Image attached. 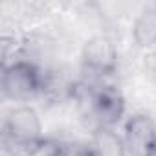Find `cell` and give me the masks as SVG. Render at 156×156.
Segmentation results:
<instances>
[{"instance_id":"8992f818","label":"cell","mask_w":156,"mask_h":156,"mask_svg":"<svg viewBox=\"0 0 156 156\" xmlns=\"http://www.w3.org/2000/svg\"><path fill=\"white\" fill-rule=\"evenodd\" d=\"M90 143L96 149L98 156H127V149H125L123 138L110 127H98V129H94Z\"/></svg>"},{"instance_id":"7a4b0ae2","label":"cell","mask_w":156,"mask_h":156,"mask_svg":"<svg viewBox=\"0 0 156 156\" xmlns=\"http://www.w3.org/2000/svg\"><path fill=\"white\" fill-rule=\"evenodd\" d=\"M2 94L6 99L15 103H28L44 90V70H41L30 59H17L2 66Z\"/></svg>"},{"instance_id":"52a82bcc","label":"cell","mask_w":156,"mask_h":156,"mask_svg":"<svg viewBox=\"0 0 156 156\" xmlns=\"http://www.w3.org/2000/svg\"><path fill=\"white\" fill-rule=\"evenodd\" d=\"M132 39L140 48L156 46V6L145 8L134 20Z\"/></svg>"},{"instance_id":"6da1fadb","label":"cell","mask_w":156,"mask_h":156,"mask_svg":"<svg viewBox=\"0 0 156 156\" xmlns=\"http://www.w3.org/2000/svg\"><path fill=\"white\" fill-rule=\"evenodd\" d=\"M4 147L11 156H30L44 140L42 121L31 105L13 107L4 118Z\"/></svg>"},{"instance_id":"5b68a950","label":"cell","mask_w":156,"mask_h":156,"mask_svg":"<svg viewBox=\"0 0 156 156\" xmlns=\"http://www.w3.org/2000/svg\"><path fill=\"white\" fill-rule=\"evenodd\" d=\"M123 141L127 156H149L156 149V125L147 114H134L125 121Z\"/></svg>"},{"instance_id":"ba28073f","label":"cell","mask_w":156,"mask_h":156,"mask_svg":"<svg viewBox=\"0 0 156 156\" xmlns=\"http://www.w3.org/2000/svg\"><path fill=\"white\" fill-rule=\"evenodd\" d=\"M57 156H98V152L90 141H61Z\"/></svg>"},{"instance_id":"30bf717a","label":"cell","mask_w":156,"mask_h":156,"mask_svg":"<svg viewBox=\"0 0 156 156\" xmlns=\"http://www.w3.org/2000/svg\"><path fill=\"white\" fill-rule=\"evenodd\" d=\"M149 156H156V149H154V151H152V152H151Z\"/></svg>"},{"instance_id":"9c48e42d","label":"cell","mask_w":156,"mask_h":156,"mask_svg":"<svg viewBox=\"0 0 156 156\" xmlns=\"http://www.w3.org/2000/svg\"><path fill=\"white\" fill-rule=\"evenodd\" d=\"M145 68L151 75H156V51L145 57Z\"/></svg>"},{"instance_id":"277c9868","label":"cell","mask_w":156,"mask_h":156,"mask_svg":"<svg viewBox=\"0 0 156 156\" xmlns=\"http://www.w3.org/2000/svg\"><path fill=\"white\" fill-rule=\"evenodd\" d=\"M125 116V98L110 85H96L92 99V121L94 129L110 127L114 129Z\"/></svg>"},{"instance_id":"3957f363","label":"cell","mask_w":156,"mask_h":156,"mask_svg":"<svg viewBox=\"0 0 156 156\" xmlns=\"http://www.w3.org/2000/svg\"><path fill=\"white\" fill-rule=\"evenodd\" d=\"M81 64L83 70L94 77H110L118 72L119 57L114 42L107 35L90 37L81 50Z\"/></svg>"}]
</instances>
